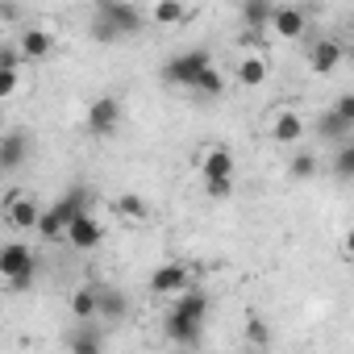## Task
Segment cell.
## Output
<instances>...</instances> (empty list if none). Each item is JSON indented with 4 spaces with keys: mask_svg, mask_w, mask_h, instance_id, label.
Wrapping results in <instances>:
<instances>
[{
    "mask_svg": "<svg viewBox=\"0 0 354 354\" xmlns=\"http://www.w3.org/2000/svg\"><path fill=\"white\" fill-rule=\"evenodd\" d=\"M205 321H209V292L205 288H188L180 296H171L167 313H162V333L175 346H201L205 337Z\"/></svg>",
    "mask_w": 354,
    "mask_h": 354,
    "instance_id": "obj_1",
    "label": "cell"
},
{
    "mask_svg": "<svg viewBox=\"0 0 354 354\" xmlns=\"http://www.w3.org/2000/svg\"><path fill=\"white\" fill-rule=\"evenodd\" d=\"M88 209V188H71L63 201H55L50 209H42V221H38V234L46 242H67V230L71 221Z\"/></svg>",
    "mask_w": 354,
    "mask_h": 354,
    "instance_id": "obj_2",
    "label": "cell"
},
{
    "mask_svg": "<svg viewBox=\"0 0 354 354\" xmlns=\"http://www.w3.org/2000/svg\"><path fill=\"white\" fill-rule=\"evenodd\" d=\"M209 67H213V55L196 46V50H184V55L167 59V67H162V80H167L171 88H196V80H201Z\"/></svg>",
    "mask_w": 354,
    "mask_h": 354,
    "instance_id": "obj_3",
    "label": "cell"
},
{
    "mask_svg": "<svg viewBox=\"0 0 354 354\" xmlns=\"http://www.w3.org/2000/svg\"><path fill=\"white\" fill-rule=\"evenodd\" d=\"M96 17H104L109 26H117L121 38L146 30V17H142V9L133 5V0H96Z\"/></svg>",
    "mask_w": 354,
    "mask_h": 354,
    "instance_id": "obj_4",
    "label": "cell"
},
{
    "mask_svg": "<svg viewBox=\"0 0 354 354\" xmlns=\"http://www.w3.org/2000/svg\"><path fill=\"white\" fill-rule=\"evenodd\" d=\"M146 288H150V296L171 300V296H180V292H188V288H192V271H188L184 263H162V267H154V271H150Z\"/></svg>",
    "mask_w": 354,
    "mask_h": 354,
    "instance_id": "obj_5",
    "label": "cell"
},
{
    "mask_svg": "<svg viewBox=\"0 0 354 354\" xmlns=\"http://www.w3.org/2000/svg\"><path fill=\"white\" fill-rule=\"evenodd\" d=\"M267 133H271L275 146H300V138H304V117H300V109H275V113L267 117Z\"/></svg>",
    "mask_w": 354,
    "mask_h": 354,
    "instance_id": "obj_6",
    "label": "cell"
},
{
    "mask_svg": "<svg viewBox=\"0 0 354 354\" xmlns=\"http://www.w3.org/2000/svg\"><path fill=\"white\" fill-rule=\"evenodd\" d=\"M38 221H42V205L30 192H9L5 196V225H13V230H38Z\"/></svg>",
    "mask_w": 354,
    "mask_h": 354,
    "instance_id": "obj_7",
    "label": "cell"
},
{
    "mask_svg": "<svg viewBox=\"0 0 354 354\" xmlns=\"http://www.w3.org/2000/svg\"><path fill=\"white\" fill-rule=\"evenodd\" d=\"M30 271H38L34 246H26V242H5L0 246V279H17V275H30Z\"/></svg>",
    "mask_w": 354,
    "mask_h": 354,
    "instance_id": "obj_8",
    "label": "cell"
},
{
    "mask_svg": "<svg viewBox=\"0 0 354 354\" xmlns=\"http://www.w3.org/2000/svg\"><path fill=\"white\" fill-rule=\"evenodd\" d=\"M342 63H346V46H342L337 38H317V42H308V71H313V75H333Z\"/></svg>",
    "mask_w": 354,
    "mask_h": 354,
    "instance_id": "obj_9",
    "label": "cell"
},
{
    "mask_svg": "<svg viewBox=\"0 0 354 354\" xmlns=\"http://www.w3.org/2000/svg\"><path fill=\"white\" fill-rule=\"evenodd\" d=\"M88 129L96 133V138H109V133H117V125H121V100L117 96H96L92 104H88Z\"/></svg>",
    "mask_w": 354,
    "mask_h": 354,
    "instance_id": "obj_10",
    "label": "cell"
},
{
    "mask_svg": "<svg viewBox=\"0 0 354 354\" xmlns=\"http://www.w3.org/2000/svg\"><path fill=\"white\" fill-rule=\"evenodd\" d=\"M196 171H201V180H221V175H234V171H238L234 150H230V146H221V142L205 146V150L196 154Z\"/></svg>",
    "mask_w": 354,
    "mask_h": 354,
    "instance_id": "obj_11",
    "label": "cell"
},
{
    "mask_svg": "<svg viewBox=\"0 0 354 354\" xmlns=\"http://www.w3.org/2000/svg\"><path fill=\"white\" fill-rule=\"evenodd\" d=\"M234 80H238L242 88H263V84L271 80V59H267V50L242 55V59H238V67H234Z\"/></svg>",
    "mask_w": 354,
    "mask_h": 354,
    "instance_id": "obj_12",
    "label": "cell"
},
{
    "mask_svg": "<svg viewBox=\"0 0 354 354\" xmlns=\"http://www.w3.org/2000/svg\"><path fill=\"white\" fill-rule=\"evenodd\" d=\"M104 242V225L84 209L75 221H71V230H67V246H75V250H96Z\"/></svg>",
    "mask_w": 354,
    "mask_h": 354,
    "instance_id": "obj_13",
    "label": "cell"
},
{
    "mask_svg": "<svg viewBox=\"0 0 354 354\" xmlns=\"http://www.w3.org/2000/svg\"><path fill=\"white\" fill-rule=\"evenodd\" d=\"M26 158H30V133L26 129H9L5 138H0V167L13 175Z\"/></svg>",
    "mask_w": 354,
    "mask_h": 354,
    "instance_id": "obj_14",
    "label": "cell"
},
{
    "mask_svg": "<svg viewBox=\"0 0 354 354\" xmlns=\"http://www.w3.org/2000/svg\"><path fill=\"white\" fill-rule=\"evenodd\" d=\"M271 17H275V0H242V9H238V21L246 26V34L271 30Z\"/></svg>",
    "mask_w": 354,
    "mask_h": 354,
    "instance_id": "obj_15",
    "label": "cell"
},
{
    "mask_svg": "<svg viewBox=\"0 0 354 354\" xmlns=\"http://www.w3.org/2000/svg\"><path fill=\"white\" fill-rule=\"evenodd\" d=\"M271 30L279 34V38H288V42H296L304 30H308V17H304V9H296V5H275V17H271Z\"/></svg>",
    "mask_w": 354,
    "mask_h": 354,
    "instance_id": "obj_16",
    "label": "cell"
},
{
    "mask_svg": "<svg viewBox=\"0 0 354 354\" xmlns=\"http://www.w3.org/2000/svg\"><path fill=\"white\" fill-rule=\"evenodd\" d=\"M17 46H21V55H26V63H42V59H50V50H55V38L46 34V30H38V26H30L21 38H17Z\"/></svg>",
    "mask_w": 354,
    "mask_h": 354,
    "instance_id": "obj_17",
    "label": "cell"
},
{
    "mask_svg": "<svg viewBox=\"0 0 354 354\" xmlns=\"http://www.w3.org/2000/svg\"><path fill=\"white\" fill-rule=\"evenodd\" d=\"M71 317L75 321H96L100 317V283H84L71 292Z\"/></svg>",
    "mask_w": 354,
    "mask_h": 354,
    "instance_id": "obj_18",
    "label": "cell"
},
{
    "mask_svg": "<svg viewBox=\"0 0 354 354\" xmlns=\"http://www.w3.org/2000/svg\"><path fill=\"white\" fill-rule=\"evenodd\" d=\"M125 313H129L125 292L113 283H100V321H125Z\"/></svg>",
    "mask_w": 354,
    "mask_h": 354,
    "instance_id": "obj_19",
    "label": "cell"
},
{
    "mask_svg": "<svg viewBox=\"0 0 354 354\" xmlns=\"http://www.w3.org/2000/svg\"><path fill=\"white\" fill-rule=\"evenodd\" d=\"M150 21L154 26H180V21H188V5L184 0H158L150 9Z\"/></svg>",
    "mask_w": 354,
    "mask_h": 354,
    "instance_id": "obj_20",
    "label": "cell"
},
{
    "mask_svg": "<svg viewBox=\"0 0 354 354\" xmlns=\"http://www.w3.org/2000/svg\"><path fill=\"white\" fill-rule=\"evenodd\" d=\"M350 129H354V125H350L337 109H329V113H321V117H317V133H321L325 142H342Z\"/></svg>",
    "mask_w": 354,
    "mask_h": 354,
    "instance_id": "obj_21",
    "label": "cell"
},
{
    "mask_svg": "<svg viewBox=\"0 0 354 354\" xmlns=\"http://www.w3.org/2000/svg\"><path fill=\"white\" fill-rule=\"evenodd\" d=\"M80 325H84V329H71V333H67V350H71V354H96V350L104 346V337H100L96 329H88V321H80Z\"/></svg>",
    "mask_w": 354,
    "mask_h": 354,
    "instance_id": "obj_22",
    "label": "cell"
},
{
    "mask_svg": "<svg viewBox=\"0 0 354 354\" xmlns=\"http://www.w3.org/2000/svg\"><path fill=\"white\" fill-rule=\"evenodd\" d=\"M192 92H201V96H209V100L225 96V75L217 71V63H213V67H209V71H205V75L196 80V88H192Z\"/></svg>",
    "mask_w": 354,
    "mask_h": 354,
    "instance_id": "obj_23",
    "label": "cell"
},
{
    "mask_svg": "<svg viewBox=\"0 0 354 354\" xmlns=\"http://www.w3.org/2000/svg\"><path fill=\"white\" fill-rule=\"evenodd\" d=\"M117 213L129 217V221H146V201L133 196V192H125V196H117Z\"/></svg>",
    "mask_w": 354,
    "mask_h": 354,
    "instance_id": "obj_24",
    "label": "cell"
},
{
    "mask_svg": "<svg viewBox=\"0 0 354 354\" xmlns=\"http://www.w3.org/2000/svg\"><path fill=\"white\" fill-rule=\"evenodd\" d=\"M288 171H292V180H313L317 175V154H292V162H288Z\"/></svg>",
    "mask_w": 354,
    "mask_h": 354,
    "instance_id": "obj_25",
    "label": "cell"
},
{
    "mask_svg": "<svg viewBox=\"0 0 354 354\" xmlns=\"http://www.w3.org/2000/svg\"><path fill=\"white\" fill-rule=\"evenodd\" d=\"M333 171L342 180H354V142H342L337 154H333Z\"/></svg>",
    "mask_w": 354,
    "mask_h": 354,
    "instance_id": "obj_26",
    "label": "cell"
},
{
    "mask_svg": "<svg viewBox=\"0 0 354 354\" xmlns=\"http://www.w3.org/2000/svg\"><path fill=\"white\" fill-rule=\"evenodd\" d=\"M246 342L250 346H271V325L263 317H246Z\"/></svg>",
    "mask_w": 354,
    "mask_h": 354,
    "instance_id": "obj_27",
    "label": "cell"
},
{
    "mask_svg": "<svg viewBox=\"0 0 354 354\" xmlns=\"http://www.w3.org/2000/svg\"><path fill=\"white\" fill-rule=\"evenodd\" d=\"M205 192H209L213 201H225V196H234V175H221V180H205Z\"/></svg>",
    "mask_w": 354,
    "mask_h": 354,
    "instance_id": "obj_28",
    "label": "cell"
},
{
    "mask_svg": "<svg viewBox=\"0 0 354 354\" xmlns=\"http://www.w3.org/2000/svg\"><path fill=\"white\" fill-rule=\"evenodd\" d=\"M92 38H96V42H121V30L109 26L104 17H96V21H92Z\"/></svg>",
    "mask_w": 354,
    "mask_h": 354,
    "instance_id": "obj_29",
    "label": "cell"
},
{
    "mask_svg": "<svg viewBox=\"0 0 354 354\" xmlns=\"http://www.w3.org/2000/svg\"><path fill=\"white\" fill-rule=\"evenodd\" d=\"M17 71L21 67H0V96H13L17 92Z\"/></svg>",
    "mask_w": 354,
    "mask_h": 354,
    "instance_id": "obj_30",
    "label": "cell"
},
{
    "mask_svg": "<svg viewBox=\"0 0 354 354\" xmlns=\"http://www.w3.org/2000/svg\"><path fill=\"white\" fill-rule=\"evenodd\" d=\"M333 109H337V113H342V117L354 125V92H342V96L333 100Z\"/></svg>",
    "mask_w": 354,
    "mask_h": 354,
    "instance_id": "obj_31",
    "label": "cell"
},
{
    "mask_svg": "<svg viewBox=\"0 0 354 354\" xmlns=\"http://www.w3.org/2000/svg\"><path fill=\"white\" fill-rule=\"evenodd\" d=\"M34 275H38V271H30V275H17V279H5V283H9V292L17 296V292H30V283H34Z\"/></svg>",
    "mask_w": 354,
    "mask_h": 354,
    "instance_id": "obj_32",
    "label": "cell"
},
{
    "mask_svg": "<svg viewBox=\"0 0 354 354\" xmlns=\"http://www.w3.org/2000/svg\"><path fill=\"white\" fill-rule=\"evenodd\" d=\"M342 250H346V254H350V259H354V225H350V230H346V238H342Z\"/></svg>",
    "mask_w": 354,
    "mask_h": 354,
    "instance_id": "obj_33",
    "label": "cell"
},
{
    "mask_svg": "<svg viewBox=\"0 0 354 354\" xmlns=\"http://www.w3.org/2000/svg\"><path fill=\"white\" fill-rule=\"evenodd\" d=\"M346 63H350V67H354V38H350V42H346Z\"/></svg>",
    "mask_w": 354,
    "mask_h": 354,
    "instance_id": "obj_34",
    "label": "cell"
},
{
    "mask_svg": "<svg viewBox=\"0 0 354 354\" xmlns=\"http://www.w3.org/2000/svg\"><path fill=\"white\" fill-rule=\"evenodd\" d=\"M346 26H350V38H354V13H350V21H346Z\"/></svg>",
    "mask_w": 354,
    "mask_h": 354,
    "instance_id": "obj_35",
    "label": "cell"
}]
</instances>
